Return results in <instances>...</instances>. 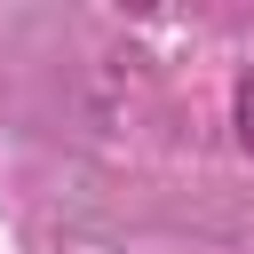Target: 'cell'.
<instances>
[{"label":"cell","mask_w":254,"mask_h":254,"mask_svg":"<svg viewBox=\"0 0 254 254\" xmlns=\"http://www.w3.org/2000/svg\"><path fill=\"white\" fill-rule=\"evenodd\" d=\"M238 143H246V151H254V71H246V79H238Z\"/></svg>","instance_id":"cell-1"}]
</instances>
